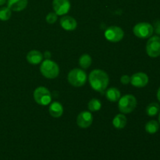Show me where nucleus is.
Returning <instances> with one entry per match:
<instances>
[{
  "label": "nucleus",
  "instance_id": "obj_1",
  "mask_svg": "<svg viewBox=\"0 0 160 160\" xmlns=\"http://www.w3.org/2000/svg\"><path fill=\"white\" fill-rule=\"evenodd\" d=\"M88 81L94 90L103 92L109 85V78L107 73L103 70H94L89 74Z\"/></svg>",
  "mask_w": 160,
  "mask_h": 160
},
{
  "label": "nucleus",
  "instance_id": "obj_2",
  "mask_svg": "<svg viewBox=\"0 0 160 160\" xmlns=\"http://www.w3.org/2000/svg\"><path fill=\"white\" fill-rule=\"evenodd\" d=\"M40 71L45 78L48 79H54L59 75V67L56 62L48 59L42 62Z\"/></svg>",
  "mask_w": 160,
  "mask_h": 160
},
{
  "label": "nucleus",
  "instance_id": "obj_3",
  "mask_svg": "<svg viewBox=\"0 0 160 160\" xmlns=\"http://www.w3.org/2000/svg\"><path fill=\"white\" fill-rule=\"evenodd\" d=\"M137 106V99L132 95H126L119 99L118 108L123 114L131 113Z\"/></svg>",
  "mask_w": 160,
  "mask_h": 160
},
{
  "label": "nucleus",
  "instance_id": "obj_4",
  "mask_svg": "<svg viewBox=\"0 0 160 160\" xmlns=\"http://www.w3.org/2000/svg\"><path fill=\"white\" fill-rule=\"evenodd\" d=\"M67 79L69 83L73 87H82L87 81V74L81 69L75 68L69 72Z\"/></svg>",
  "mask_w": 160,
  "mask_h": 160
},
{
  "label": "nucleus",
  "instance_id": "obj_5",
  "mask_svg": "<svg viewBox=\"0 0 160 160\" xmlns=\"http://www.w3.org/2000/svg\"><path fill=\"white\" fill-rule=\"evenodd\" d=\"M34 99L40 106H48L52 101V95L48 88L41 86L34 90Z\"/></svg>",
  "mask_w": 160,
  "mask_h": 160
},
{
  "label": "nucleus",
  "instance_id": "obj_6",
  "mask_svg": "<svg viewBox=\"0 0 160 160\" xmlns=\"http://www.w3.org/2000/svg\"><path fill=\"white\" fill-rule=\"evenodd\" d=\"M133 32L136 37L139 38H148L152 35L154 28L152 25L146 22H141L137 23L133 28Z\"/></svg>",
  "mask_w": 160,
  "mask_h": 160
},
{
  "label": "nucleus",
  "instance_id": "obj_7",
  "mask_svg": "<svg viewBox=\"0 0 160 160\" xmlns=\"http://www.w3.org/2000/svg\"><path fill=\"white\" fill-rule=\"evenodd\" d=\"M146 52L148 56L156 58L160 56V37L152 36L150 37L146 44Z\"/></svg>",
  "mask_w": 160,
  "mask_h": 160
},
{
  "label": "nucleus",
  "instance_id": "obj_8",
  "mask_svg": "<svg viewBox=\"0 0 160 160\" xmlns=\"http://www.w3.org/2000/svg\"><path fill=\"white\" fill-rule=\"evenodd\" d=\"M123 36H124V32L120 27L111 26L105 31V38L109 42L113 43L120 42L123 38Z\"/></svg>",
  "mask_w": 160,
  "mask_h": 160
},
{
  "label": "nucleus",
  "instance_id": "obj_9",
  "mask_svg": "<svg viewBox=\"0 0 160 160\" xmlns=\"http://www.w3.org/2000/svg\"><path fill=\"white\" fill-rule=\"evenodd\" d=\"M52 8L57 15H65L70 9V0H53Z\"/></svg>",
  "mask_w": 160,
  "mask_h": 160
},
{
  "label": "nucleus",
  "instance_id": "obj_10",
  "mask_svg": "<svg viewBox=\"0 0 160 160\" xmlns=\"http://www.w3.org/2000/svg\"><path fill=\"white\" fill-rule=\"evenodd\" d=\"M93 122V116L88 111H82L80 112L77 118L78 126L81 128H89Z\"/></svg>",
  "mask_w": 160,
  "mask_h": 160
},
{
  "label": "nucleus",
  "instance_id": "obj_11",
  "mask_svg": "<svg viewBox=\"0 0 160 160\" xmlns=\"http://www.w3.org/2000/svg\"><path fill=\"white\" fill-rule=\"evenodd\" d=\"M131 83L134 87L144 88L148 84V77L146 73L138 72L131 77Z\"/></svg>",
  "mask_w": 160,
  "mask_h": 160
},
{
  "label": "nucleus",
  "instance_id": "obj_12",
  "mask_svg": "<svg viewBox=\"0 0 160 160\" xmlns=\"http://www.w3.org/2000/svg\"><path fill=\"white\" fill-rule=\"evenodd\" d=\"M60 25L66 31H71L76 29L78 23L73 17H70V16H64L61 18Z\"/></svg>",
  "mask_w": 160,
  "mask_h": 160
},
{
  "label": "nucleus",
  "instance_id": "obj_13",
  "mask_svg": "<svg viewBox=\"0 0 160 160\" xmlns=\"http://www.w3.org/2000/svg\"><path fill=\"white\" fill-rule=\"evenodd\" d=\"M28 0H7V6L12 11L20 12L28 6Z\"/></svg>",
  "mask_w": 160,
  "mask_h": 160
},
{
  "label": "nucleus",
  "instance_id": "obj_14",
  "mask_svg": "<svg viewBox=\"0 0 160 160\" xmlns=\"http://www.w3.org/2000/svg\"><path fill=\"white\" fill-rule=\"evenodd\" d=\"M43 59V55L38 50H31L27 55V60L29 63L36 65L42 62Z\"/></svg>",
  "mask_w": 160,
  "mask_h": 160
},
{
  "label": "nucleus",
  "instance_id": "obj_15",
  "mask_svg": "<svg viewBox=\"0 0 160 160\" xmlns=\"http://www.w3.org/2000/svg\"><path fill=\"white\" fill-rule=\"evenodd\" d=\"M48 112L52 117L59 118L63 113V107H62V104L59 103V102H54L49 106Z\"/></svg>",
  "mask_w": 160,
  "mask_h": 160
},
{
  "label": "nucleus",
  "instance_id": "obj_16",
  "mask_svg": "<svg viewBox=\"0 0 160 160\" xmlns=\"http://www.w3.org/2000/svg\"><path fill=\"white\" fill-rule=\"evenodd\" d=\"M120 92L117 88H109L106 92V97L109 101L115 102L120 98Z\"/></svg>",
  "mask_w": 160,
  "mask_h": 160
},
{
  "label": "nucleus",
  "instance_id": "obj_17",
  "mask_svg": "<svg viewBox=\"0 0 160 160\" xmlns=\"http://www.w3.org/2000/svg\"><path fill=\"white\" fill-rule=\"evenodd\" d=\"M127 118L123 113L117 114L112 120V124L117 129H123L127 124Z\"/></svg>",
  "mask_w": 160,
  "mask_h": 160
},
{
  "label": "nucleus",
  "instance_id": "obj_18",
  "mask_svg": "<svg viewBox=\"0 0 160 160\" xmlns=\"http://www.w3.org/2000/svg\"><path fill=\"white\" fill-rule=\"evenodd\" d=\"M92 63V59L88 54H83L79 58V65L83 69H88Z\"/></svg>",
  "mask_w": 160,
  "mask_h": 160
},
{
  "label": "nucleus",
  "instance_id": "obj_19",
  "mask_svg": "<svg viewBox=\"0 0 160 160\" xmlns=\"http://www.w3.org/2000/svg\"><path fill=\"white\" fill-rule=\"evenodd\" d=\"M159 129V124L156 120H150L145 124V131L148 134H155Z\"/></svg>",
  "mask_w": 160,
  "mask_h": 160
},
{
  "label": "nucleus",
  "instance_id": "obj_20",
  "mask_svg": "<svg viewBox=\"0 0 160 160\" xmlns=\"http://www.w3.org/2000/svg\"><path fill=\"white\" fill-rule=\"evenodd\" d=\"M159 109L160 106L158 103H150L146 108V113L147 115L149 116V117H154V116L157 115L158 112H159Z\"/></svg>",
  "mask_w": 160,
  "mask_h": 160
},
{
  "label": "nucleus",
  "instance_id": "obj_21",
  "mask_svg": "<svg viewBox=\"0 0 160 160\" xmlns=\"http://www.w3.org/2000/svg\"><path fill=\"white\" fill-rule=\"evenodd\" d=\"M88 107V109L91 112H98L101 109L102 103L100 100H98V98H94L89 101Z\"/></svg>",
  "mask_w": 160,
  "mask_h": 160
},
{
  "label": "nucleus",
  "instance_id": "obj_22",
  "mask_svg": "<svg viewBox=\"0 0 160 160\" xmlns=\"http://www.w3.org/2000/svg\"><path fill=\"white\" fill-rule=\"evenodd\" d=\"M12 15L11 9L9 7H2L0 9V20L2 21H6L9 20Z\"/></svg>",
  "mask_w": 160,
  "mask_h": 160
},
{
  "label": "nucleus",
  "instance_id": "obj_23",
  "mask_svg": "<svg viewBox=\"0 0 160 160\" xmlns=\"http://www.w3.org/2000/svg\"><path fill=\"white\" fill-rule=\"evenodd\" d=\"M58 19V15L56 12H49L48 14H47L46 16V22L49 24H53L55 22H56Z\"/></svg>",
  "mask_w": 160,
  "mask_h": 160
},
{
  "label": "nucleus",
  "instance_id": "obj_24",
  "mask_svg": "<svg viewBox=\"0 0 160 160\" xmlns=\"http://www.w3.org/2000/svg\"><path fill=\"white\" fill-rule=\"evenodd\" d=\"M120 82L123 84H128L131 82V78L128 75H123L120 78Z\"/></svg>",
  "mask_w": 160,
  "mask_h": 160
},
{
  "label": "nucleus",
  "instance_id": "obj_25",
  "mask_svg": "<svg viewBox=\"0 0 160 160\" xmlns=\"http://www.w3.org/2000/svg\"><path fill=\"white\" fill-rule=\"evenodd\" d=\"M153 28H154V31H156V34H160V20H157L155 23V27Z\"/></svg>",
  "mask_w": 160,
  "mask_h": 160
},
{
  "label": "nucleus",
  "instance_id": "obj_26",
  "mask_svg": "<svg viewBox=\"0 0 160 160\" xmlns=\"http://www.w3.org/2000/svg\"><path fill=\"white\" fill-rule=\"evenodd\" d=\"M51 53L49 52H45V57H46V59H48V58H50L51 57Z\"/></svg>",
  "mask_w": 160,
  "mask_h": 160
},
{
  "label": "nucleus",
  "instance_id": "obj_27",
  "mask_svg": "<svg viewBox=\"0 0 160 160\" xmlns=\"http://www.w3.org/2000/svg\"><path fill=\"white\" fill-rule=\"evenodd\" d=\"M157 98L160 102V87L159 88V89H158V92H157Z\"/></svg>",
  "mask_w": 160,
  "mask_h": 160
},
{
  "label": "nucleus",
  "instance_id": "obj_28",
  "mask_svg": "<svg viewBox=\"0 0 160 160\" xmlns=\"http://www.w3.org/2000/svg\"><path fill=\"white\" fill-rule=\"evenodd\" d=\"M6 2V0H0V6H2Z\"/></svg>",
  "mask_w": 160,
  "mask_h": 160
},
{
  "label": "nucleus",
  "instance_id": "obj_29",
  "mask_svg": "<svg viewBox=\"0 0 160 160\" xmlns=\"http://www.w3.org/2000/svg\"><path fill=\"white\" fill-rule=\"evenodd\" d=\"M159 123H160V112H159Z\"/></svg>",
  "mask_w": 160,
  "mask_h": 160
}]
</instances>
